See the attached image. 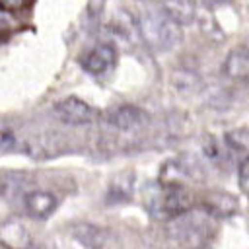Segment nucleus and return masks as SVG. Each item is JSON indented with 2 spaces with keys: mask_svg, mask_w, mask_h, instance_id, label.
I'll use <instances>...</instances> for the list:
<instances>
[{
  "mask_svg": "<svg viewBox=\"0 0 249 249\" xmlns=\"http://www.w3.org/2000/svg\"><path fill=\"white\" fill-rule=\"evenodd\" d=\"M167 233L181 249H204L214 235L212 214L208 210L191 208L179 216L169 218Z\"/></svg>",
  "mask_w": 249,
  "mask_h": 249,
  "instance_id": "1",
  "label": "nucleus"
},
{
  "mask_svg": "<svg viewBox=\"0 0 249 249\" xmlns=\"http://www.w3.org/2000/svg\"><path fill=\"white\" fill-rule=\"evenodd\" d=\"M29 0H0V8L6 10V12H16V10H21L27 6Z\"/></svg>",
  "mask_w": 249,
  "mask_h": 249,
  "instance_id": "14",
  "label": "nucleus"
},
{
  "mask_svg": "<svg viewBox=\"0 0 249 249\" xmlns=\"http://www.w3.org/2000/svg\"><path fill=\"white\" fill-rule=\"evenodd\" d=\"M152 206L156 216L173 218L195 206V195L183 185H163V189L156 195Z\"/></svg>",
  "mask_w": 249,
  "mask_h": 249,
  "instance_id": "3",
  "label": "nucleus"
},
{
  "mask_svg": "<svg viewBox=\"0 0 249 249\" xmlns=\"http://www.w3.org/2000/svg\"><path fill=\"white\" fill-rule=\"evenodd\" d=\"M163 10L181 25L191 23L195 18V4L193 0H163Z\"/></svg>",
  "mask_w": 249,
  "mask_h": 249,
  "instance_id": "10",
  "label": "nucleus"
},
{
  "mask_svg": "<svg viewBox=\"0 0 249 249\" xmlns=\"http://www.w3.org/2000/svg\"><path fill=\"white\" fill-rule=\"evenodd\" d=\"M224 74L230 80H243L249 76V47L241 45L230 51L224 62Z\"/></svg>",
  "mask_w": 249,
  "mask_h": 249,
  "instance_id": "8",
  "label": "nucleus"
},
{
  "mask_svg": "<svg viewBox=\"0 0 249 249\" xmlns=\"http://www.w3.org/2000/svg\"><path fill=\"white\" fill-rule=\"evenodd\" d=\"M72 235L76 241H80L88 249H101L107 241V231L95 224L80 222L72 228Z\"/></svg>",
  "mask_w": 249,
  "mask_h": 249,
  "instance_id": "9",
  "label": "nucleus"
},
{
  "mask_svg": "<svg viewBox=\"0 0 249 249\" xmlns=\"http://www.w3.org/2000/svg\"><path fill=\"white\" fill-rule=\"evenodd\" d=\"M25 249H39V247H37V245H33V243H29V245H27Z\"/></svg>",
  "mask_w": 249,
  "mask_h": 249,
  "instance_id": "15",
  "label": "nucleus"
},
{
  "mask_svg": "<svg viewBox=\"0 0 249 249\" xmlns=\"http://www.w3.org/2000/svg\"><path fill=\"white\" fill-rule=\"evenodd\" d=\"M23 206H25V212L31 218H35V220H47L56 210L58 200H56V196L53 193L37 189V191H27L25 193Z\"/></svg>",
  "mask_w": 249,
  "mask_h": 249,
  "instance_id": "5",
  "label": "nucleus"
},
{
  "mask_svg": "<svg viewBox=\"0 0 249 249\" xmlns=\"http://www.w3.org/2000/svg\"><path fill=\"white\" fill-rule=\"evenodd\" d=\"M54 115L58 121H62L64 124H72V126H82V124H89L95 121L97 111L86 103L80 97H64L54 105Z\"/></svg>",
  "mask_w": 249,
  "mask_h": 249,
  "instance_id": "4",
  "label": "nucleus"
},
{
  "mask_svg": "<svg viewBox=\"0 0 249 249\" xmlns=\"http://www.w3.org/2000/svg\"><path fill=\"white\" fill-rule=\"evenodd\" d=\"M109 123L117 130L130 132V130H138L140 126H144L148 123V115H146V111H142L134 105H121L111 111Z\"/></svg>",
  "mask_w": 249,
  "mask_h": 249,
  "instance_id": "7",
  "label": "nucleus"
},
{
  "mask_svg": "<svg viewBox=\"0 0 249 249\" xmlns=\"http://www.w3.org/2000/svg\"><path fill=\"white\" fill-rule=\"evenodd\" d=\"M0 249H12V247H8V245H4V243H0Z\"/></svg>",
  "mask_w": 249,
  "mask_h": 249,
  "instance_id": "16",
  "label": "nucleus"
},
{
  "mask_svg": "<svg viewBox=\"0 0 249 249\" xmlns=\"http://www.w3.org/2000/svg\"><path fill=\"white\" fill-rule=\"evenodd\" d=\"M237 175H239V187H241V191L249 196V156L239 163Z\"/></svg>",
  "mask_w": 249,
  "mask_h": 249,
  "instance_id": "13",
  "label": "nucleus"
},
{
  "mask_svg": "<svg viewBox=\"0 0 249 249\" xmlns=\"http://www.w3.org/2000/svg\"><path fill=\"white\" fill-rule=\"evenodd\" d=\"M142 41L156 53L169 51L181 41V25L163 8H146L136 18Z\"/></svg>",
  "mask_w": 249,
  "mask_h": 249,
  "instance_id": "2",
  "label": "nucleus"
},
{
  "mask_svg": "<svg viewBox=\"0 0 249 249\" xmlns=\"http://www.w3.org/2000/svg\"><path fill=\"white\" fill-rule=\"evenodd\" d=\"M16 146H18V138H16V134H14L12 130L2 128V130H0V156L14 152Z\"/></svg>",
  "mask_w": 249,
  "mask_h": 249,
  "instance_id": "12",
  "label": "nucleus"
},
{
  "mask_svg": "<svg viewBox=\"0 0 249 249\" xmlns=\"http://www.w3.org/2000/svg\"><path fill=\"white\" fill-rule=\"evenodd\" d=\"M226 144L235 152L249 150V128H237L226 134Z\"/></svg>",
  "mask_w": 249,
  "mask_h": 249,
  "instance_id": "11",
  "label": "nucleus"
},
{
  "mask_svg": "<svg viewBox=\"0 0 249 249\" xmlns=\"http://www.w3.org/2000/svg\"><path fill=\"white\" fill-rule=\"evenodd\" d=\"M117 60V51L113 45L109 43H101L97 47H93L89 53H86V56L82 58V68L93 76H99L103 72H107Z\"/></svg>",
  "mask_w": 249,
  "mask_h": 249,
  "instance_id": "6",
  "label": "nucleus"
}]
</instances>
